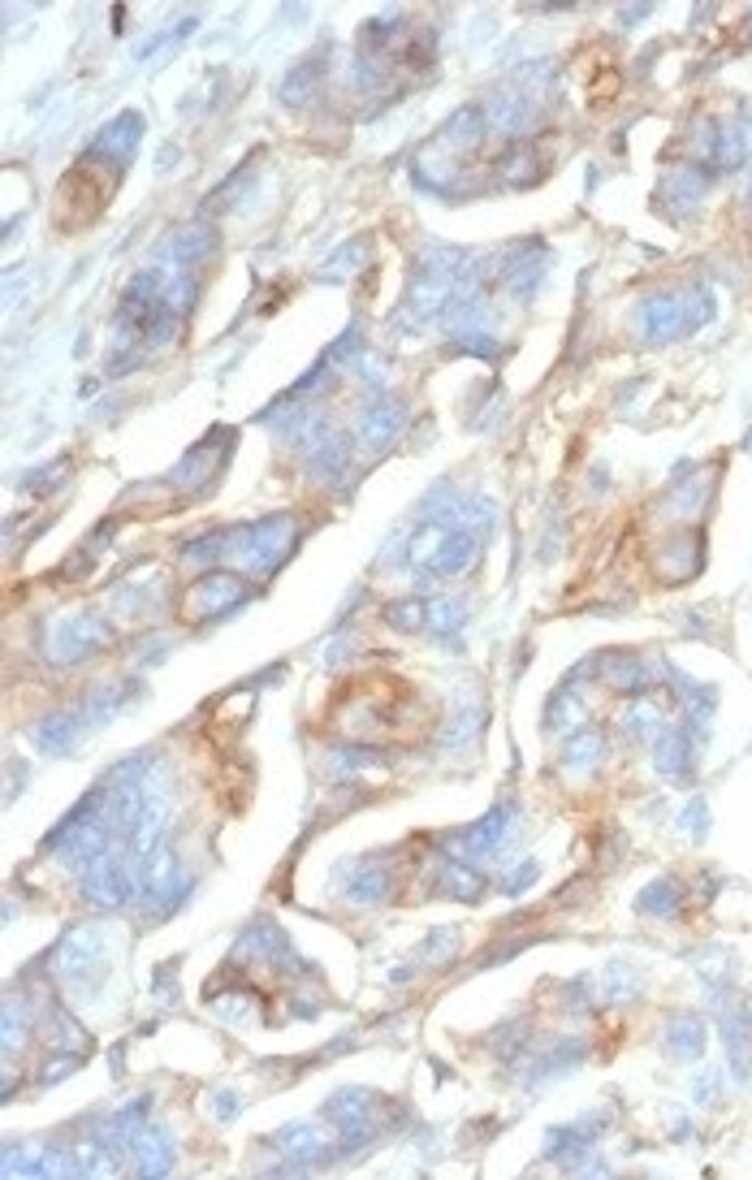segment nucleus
Wrapping results in <instances>:
<instances>
[{
	"instance_id": "obj_1",
	"label": "nucleus",
	"mask_w": 752,
	"mask_h": 1180,
	"mask_svg": "<svg viewBox=\"0 0 752 1180\" xmlns=\"http://www.w3.org/2000/svg\"><path fill=\"white\" fill-rule=\"evenodd\" d=\"M117 174H121V165L109 161V156H100V152L91 148V152L65 174V182H61V190H57L61 226H69V230L87 226V221L109 204V195H113V186H117Z\"/></svg>"
},
{
	"instance_id": "obj_2",
	"label": "nucleus",
	"mask_w": 752,
	"mask_h": 1180,
	"mask_svg": "<svg viewBox=\"0 0 752 1180\" xmlns=\"http://www.w3.org/2000/svg\"><path fill=\"white\" fill-rule=\"evenodd\" d=\"M406 558L428 576H464L476 558V532L464 524H424L406 540Z\"/></svg>"
},
{
	"instance_id": "obj_3",
	"label": "nucleus",
	"mask_w": 752,
	"mask_h": 1180,
	"mask_svg": "<svg viewBox=\"0 0 752 1180\" xmlns=\"http://www.w3.org/2000/svg\"><path fill=\"white\" fill-rule=\"evenodd\" d=\"M298 540V524L290 515H277V520H260L251 528L230 532V549L233 558H242L247 571H273L290 549Z\"/></svg>"
},
{
	"instance_id": "obj_4",
	"label": "nucleus",
	"mask_w": 752,
	"mask_h": 1180,
	"mask_svg": "<svg viewBox=\"0 0 752 1180\" xmlns=\"http://www.w3.org/2000/svg\"><path fill=\"white\" fill-rule=\"evenodd\" d=\"M242 601H247V580L242 576H233V571H208V576H199L190 589L182 592L177 614H182V623L199 627V623L226 619L233 605H242Z\"/></svg>"
},
{
	"instance_id": "obj_5",
	"label": "nucleus",
	"mask_w": 752,
	"mask_h": 1180,
	"mask_svg": "<svg viewBox=\"0 0 752 1180\" xmlns=\"http://www.w3.org/2000/svg\"><path fill=\"white\" fill-rule=\"evenodd\" d=\"M696 325H705L700 316H693V295L684 291H671V295H653L640 307V338L644 342H675L684 334H693Z\"/></svg>"
},
{
	"instance_id": "obj_6",
	"label": "nucleus",
	"mask_w": 752,
	"mask_h": 1180,
	"mask_svg": "<svg viewBox=\"0 0 752 1180\" xmlns=\"http://www.w3.org/2000/svg\"><path fill=\"white\" fill-rule=\"evenodd\" d=\"M100 960H105V935H100V926H74L57 943V973L65 982L96 977Z\"/></svg>"
},
{
	"instance_id": "obj_7",
	"label": "nucleus",
	"mask_w": 752,
	"mask_h": 1180,
	"mask_svg": "<svg viewBox=\"0 0 752 1180\" xmlns=\"http://www.w3.org/2000/svg\"><path fill=\"white\" fill-rule=\"evenodd\" d=\"M105 641H109L105 623L96 614H78V619H65L61 627L48 632V657L53 662H78L91 649H100Z\"/></svg>"
},
{
	"instance_id": "obj_8",
	"label": "nucleus",
	"mask_w": 752,
	"mask_h": 1180,
	"mask_svg": "<svg viewBox=\"0 0 752 1180\" xmlns=\"http://www.w3.org/2000/svg\"><path fill=\"white\" fill-rule=\"evenodd\" d=\"M277 1146L298 1163H325L342 1150V1133H334L325 1121L316 1124H290L286 1133H277Z\"/></svg>"
},
{
	"instance_id": "obj_9",
	"label": "nucleus",
	"mask_w": 752,
	"mask_h": 1180,
	"mask_svg": "<svg viewBox=\"0 0 752 1180\" xmlns=\"http://www.w3.org/2000/svg\"><path fill=\"white\" fill-rule=\"evenodd\" d=\"M601 675H606V684H610L619 697H644L649 684H653V666L640 662V657H632V653H614V657L601 666Z\"/></svg>"
},
{
	"instance_id": "obj_10",
	"label": "nucleus",
	"mask_w": 752,
	"mask_h": 1180,
	"mask_svg": "<svg viewBox=\"0 0 752 1180\" xmlns=\"http://www.w3.org/2000/svg\"><path fill=\"white\" fill-rule=\"evenodd\" d=\"M139 134H143V118L139 113H121V118H113L96 134V152L117 161V165H126V156L139 148Z\"/></svg>"
},
{
	"instance_id": "obj_11",
	"label": "nucleus",
	"mask_w": 752,
	"mask_h": 1180,
	"mask_svg": "<svg viewBox=\"0 0 752 1180\" xmlns=\"http://www.w3.org/2000/svg\"><path fill=\"white\" fill-rule=\"evenodd\" d=\"M506 827H511V805H502V809H493L484 822H476V827L455 843V852H464V856H489V852L502 848Z\"/></svg>"
},
{
	"instance_id": "obj_12",
	"label": "nucleus",
	"mask_w": 752,
	"mask_h": 1180,
	"mask_svg": "<svg viewBox=\"0 0 752 1180\" xmlns=\"http://www.w3.org/2000/svg\"><path fill=\"white\" fill-rule=\"evenodd\" d=\"M722 1047H727L731 1072L744 1081V1077H749V1051H752V1020L744 1007H731V1012L722 1016Z\"/></svg>"
},
{
	"instance_id": "obj_13",
	"label": "nucleus",
	"mask_w": 752,
	"mask_h": 1180,
	"mask_svg": "<svg viewBox=\"0 0 752 1180\" xmlns=\"http://www.w3.org/2000/svg\"><path fill=\"white\" fill-rule=\"evenodd\" d=\"M666 1051H671V1060H700V1051H705V1025H700V1016H671V1025H666Z\"/></svg>"
},
{
	"instance_id": "obj_14",
	"label": "nucleus",
	"mask_w": 752,
	"mask_h": 1180,
	"mask_svg": "<svg viewBox=\"0 0 752 1180\" xmlns=\"http://www.w3.org/2000/svg\"><path fill=\"white\" fill-rule=\"evenodd\" d=\"M437 886H442L450 899L471 904V899H480V895H484V874H480V870H471V865H464V861H446V865H442V874H437Z\"/></svg>"
},
{
	"instance_id": "obj_15",
	"label": "nucleus",
	"mask_w": 752,
	"mask_h": 1180,
	"mask_svg": "<svg viewBox=\"0 0 752 1180\" xmlns=\"http://www.w3.org/2000/svg\"><path fill=\"white\" fill-rule=\"evenodd\" d=\"M83 713H57V718H48L40 731H35V744L44 749V753H69L74 744H78V735H83Z\"/></svg>"
},
{
	"instance_id": "obj_16",
	"label": "nucleus",
	"mask_w": 752,
	"mask_h": 1180,
	"mask_svg": "<svg viewBox=\"0 0 752 1180\" xmlns=\"http://www.w3.org/2000/svg\"><path fill=\"white\" fill-rule=\"evenodd\" d=\"M498 177L502 182H536L541 177V156L532 143H511L498 161Z\"/></svg>"
},
{
	"instance_id": "obj_17",
	"label": "nucleus",
	"mask_w": 752,
	"mask_h": 1180,
	"mask_svg": "<svg viewBox=\"0 0 752 1180\" xmlns=\"http://www.w3.org/2000/svg\"><path fill=\"white\" fill-rule=\"evenodd\" d=\"M640 913H653V917H675L679 913V904H684V886L675 883V878H657V883H649L644 891H640Z\"/></svg>"
},
{
	"instance_id": "obj_18",
	"label": "nucleus",
	"mask_w": 752,
	"mask_h": 1180,
	"mask_svg": "<svg viewBox=\"0 0 752 1180\" xmlns=\"http://www.w3.org/2000/svg\"><path fill=\"white\" fill-rule=\"evenodd\" d=\"M606 757V735L592 731V726H579L567 744V766L571 769H597Z\"/></svg>"
},
{
	"instance_id": "obj_19",
	"label": "nucleus",
	"mask_w": 752,
	"mask_h": 1180,
	"mask_svg": "<svg viewBox=\"0 0 752 1180\" xmlns=\"http://www.w3.org/2000/svg\"><path fill=\"white\" fill-rule=\"evenodd\" d=\"M657 769L671 774V778H684V774L693 769L688 731H675V735H662V740H657Z\"/></svg>"
},
{
	"instance_id": "obj_20",
	"label": "nucleus",
	"mask_w": 752,
	"mask_h": 1180,
	"mask_svg": "<svg viewBox=\"0 0 752 1180\" xmlns=\"http://www.w3.org/2000/svg\"><path fill=\"white\" fill-rule=\"evenodd\" d=\"M545 722H549V731H558V735H576L579 726H584V706H579V697L558 692V697L549 701V709H545Z\"/></svg>"
},
{
	"instance_id": "obj_21",
	"label": "nucleus",
	"mask_w": 752,
	"mask_h": 1180,
	"mask_svg": "<svg viewBox=\"0 0 752 1180\" xmlns=\"http://www.w3.org/2000/svg\"><path fill=\"white\" fill-rule=\"evenodd\" d=\"M347 891L359 899V904H381L385 895H390V870H359L355 878L347 883Z\"/></svg>"
},
{
	"instance_id": "obj_22",
	"label": "nucleus",
	"mask_w": 752,
	"mask_h": 1180,
	"mask_svg": "<svg viewBox=\"0 0 752 1180\" xmlns=\"http://www.w3.org/2000/svg\"><path fill=\"white\" fill-rule=\"evenodd\" d=\"M134 1155H139V1172H148V1177H156V1172H165L174 1163V1150L165 1146V1133H152V1137L134 1141Z\"/></svg>"
},
{
	"instance_id": "obj_23",
	"label": "nucleus",
	"mask_w": 752,
	"mask_h": 1180,
	"mask_svg": "<svg viewBox=\"0 0 752 1180\" xmlns=\"http://www.w3.org/2000/svg\"><path fill=\"white\" fill-rule=\"evenodd\" d=\"M390 627H399V632H415V627H428V601H411V597H403V601H394V605H385V614H381Z\"/></svg>"
},
{
	"instance_id": "obj_24",
	"label": "nucleus",
	"mask_w": 752,
	"mask_h": 1180,
	"mask_svg": "<svg viewBox=\"0 0 752 1180\" xmlns=\"http://www.w3.org/2000/svg\"><path fill=\"white\" fill-rule=\"evenodd\" d=\"M399 428H403V412H399V407L368 412V419H363V437H368V446H377V450H381Z\"/></svg>"
},
{
	"instance_id": "obj_25",
	"label": "nucleus",
	"mask_w": 752,
	"mask_h": 1180,
	"mask_svg": "<svg viewBox=\"0 0 752 1180\" xmlns=\"http://www.w3.org/2000/svg\"><path fill=\"white\" fill-rule=\"evenodd\" d=\"M657 722H662V713L653 709V701H640V706L628 709V718H623V726H628L632 735H653V731H657Z\"/></svg>"
},
{
	"instance_id": "obj_26",
	"label": "nucleus",
	"mask_w": 752,
	"mask_h": 1180,
	"mask_svg": "<svg viewBox=\"0 0 752 1180\" xmlns=\"http://www.w3.org/2000/svg\"><path fill=\"white\" fill-rule=\"evenodd\" d=\"M527 883H536V865H532V861H523L520 874H506V878H502V891L515 895V891H523Z\"/></svg>"
}]
</instances>
